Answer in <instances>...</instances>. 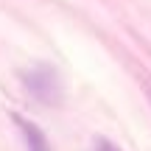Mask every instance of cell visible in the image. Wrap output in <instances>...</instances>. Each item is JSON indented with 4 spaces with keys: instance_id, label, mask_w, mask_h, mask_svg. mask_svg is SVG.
<instances>
[{
    "instance_id": "1",
    "label": "cell",
    "mask_w": 151,
    "mask_h": 151,
    "mask_svg": "<svg viewBox=\"0 0 151 151\" xmlns=\"http://www.w3.org/2000/svg\"><path fill=\"white\" fill-rule=\"evenodd\" d=\"M22 84L42 104H59L62 101V81H59V73L50 65H34L31 70H25L22 73Z\"/></svg>"
},
{
    "instance_id": "2",
    "label": "cell",
    "mask_w": 151,
    "mask_h": 151,
    "mask_svg": "<svg viewBox=\"0 0 151 151\" xmlns=\"http://www.w3.org/2000/svg\"><path fill=\"white\" fill-rule=\"evenodd\" d=\"M17 123V129L22 132V137H25V148L28 151H50V143H48V134H45L42 129H39L37 123H31V120H25L22 115H11Z\"/></svg>"
},
{
    "instance_id": "3",
    "label": "cell",
    "mask_w": 151,
    "mask_h": 151,
    "mask_svg": "<svg viewBox=\"0 0 151 151\" xmlns=\"http://www.w3.org/2000/svg\"><path fill=\"white\" fill-rule=\"evenodd\" d=\"M95 151H120V148L106 137H95Z\"/></svg>"
}]
</instances>
